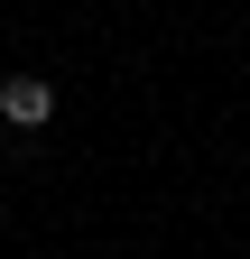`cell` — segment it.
<instances>
[{
    "label": "cell",
    "mask_w": 250,
    "mask_h": 259,
    "mask_svg": "<svg viewBox=\"0 0 250 259\" xmlns=\"http://www.w3.org/2000/svg\"><path fill=\"white\" fill-rule=\"evenodd\" d=\"M0 120H10V130H47L56 120V83L47 74H10V83H0Z\"/></svg>",
    "instance_id": "obj_1"
},
{
    "label": "cell",
    "mask_w": 250,
    "mask_h": 259,
    "mask_svg": "<svg viewBox=\"0 0 250 259\" xmlns=\"http://www.w3.org/2000/svg\"><path fill=\"white\" fill-rule=\"evenodd\" d=\"M0 130H10V120H0Z\"/></svg>",
    "instance_id": "obj_2"
}]
</instances>
